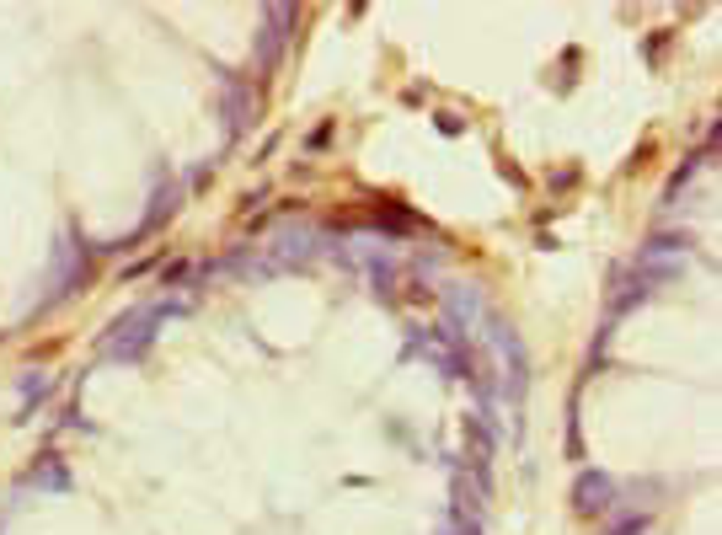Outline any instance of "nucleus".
<instances>
[{"label":"nucleus","mask_w":722,"mask_h":535,"mask_svg":"<svg viewBox=\"0 0 722 535\" xmlns=\"http://www.w3.org/2000/svg\"><path fill=\"white\" fill-rule=\"evenodd\" d=\"M434 124H439V134H461V129H465V118H455V113H439Z\"/></svg>","instance_id":"obj_4"},{"label":"nucleus","mask_w":722,"mask_h":535,"mask_svg":"<svg viewBox=\"0 0 722 535\" xmlns=\"http://www.w3.org/2000/svg\"><path fill=\"white\" fill-rule=\"evenodd\" d=\"M642 525H647V519L637 514V519H631V525H621V530H615V535H642Z\"/></svg>","instance_id":"obj_5"},{"label":"nucleus","mask_w":722,"mask_h":535,"mask_svg":"<svg viewBox=\"0 0 722 535\" xmlns=\"http://www.w3.org/2000/svg\"><path fill=\"white\" fill-rule=\"evenodd\" d=\"M326 144H332V124H316L305 134V150H326Z\"/></svg>","instance_id":"obj_2"},{"label":"nucleus","mask_w":722,"mask_h":535,"mask_svg":"<svg viewBox=\"0 0 722 535\" xmlns=\"http://www.w3.org/2000/svg\"><path fill=\"white\" fill-rule=\"evenodd\" d=\"M455 535H481V530H476V525H465V530H455Z\"/></svg>","instance_id":"obj_6"},{"label":"nucleus","mask_w":722,"mask_h":535,"mask_svg":"<svg viewBox=\"0 0 722 535\" xmlns=\"http://www.w3.org/2000/svg\"><path fill=\"white\" fill-rule=\"evenodd\" d=\"M610 503H615V482L604 471H583L578 487H573V509H578V514H604Z\"/></svg>","instance_id":"obj_1"},{"label":"nucleus","mask_w":722,"mask_h":535,"mask_svg":"<svg viewBox=\"0 0 722 535\" xmlns=\"http://www.w3.org/2000/svg\"><path fill=\"white\" fill-rule=\"evenodd\" d=\"M21 396H27V407H38V402H43V375H33V380H21Z\"/></svg>","instance_id":"obj_3"}]
</instances>
